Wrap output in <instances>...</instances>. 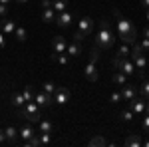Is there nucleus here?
<instances>
[{
	"label": "nucleus",
	"mask_w": 149,
	"mask_h": 147,
	"mask_svg": "<svg viewBox=\"0 0 149 147\" xmlns=\"http://www.w3.org/2000/svg\"><path fill=\"white\" fill-rule=\"evenodd\" d=\"M113 16H115V20H117V38L123 44H133L135 38H137V30H135L133 22L123 18L119 10H113Z\"/></svg>",
	"instance_id": "f257e3e1"
},
{
	"label": "nucleus",
	"mask_w": 149,
	"mask_h": 147,
	"mask_svg": "<svg viewBox=\"0 0 149 147\" xmlns=\"http://www.w3.org/2000/svg\"><path fill=\"white\" fill-rule=\"evenodd\" d=\"M115 44V34L113 30H111V26L109 22L103 18L102 22H100V28H97V32H95V48L97 50H111Z\"/></svg>",
	"instance_id": "f03ea898"
},
{
	"label": "nucleus",
	"mask_w": 149,
	"mask_h": 147,
	"mask_svg": "<svg viewBox=\"0 0 149 147\" xmlns=\"http://www.w3.org/2000/svg\"><path fill=\"white\" fill-rule=\"evenodd\" d=\"M129 58H131V62L135 64V74H137L139 78L143 79L145 78V68H147V60H145V54H143V50L137 46V42H133L131 44V54H129Z\"/></svg>",
	"instance_id": "7ed1b4c3"
},
{
	"label": "nucleus",
	"mask_w": 149,
	"mask_h": 147,
	"mask_svg": "<svg viewBox=\"0 0 149 147\" xmlns=\"http://www.w3.org/2000/svg\"><path fill=\"white\" fill-rule=\"evenodd\" d=\"M18 115L26 119V121H32V123H38L40 119H42V107L38 105L36 102H26L18 109Z\"/></svg>",
	"instance_id": "20e7f679"
},
{
	"label": "nucleus",
	"mask_w": 149,
	"mask_h": 147,
	"mask_svg": "<svg viewBox=\"0 0 149 147\" xmlns=\"http://www.w3.org/2000/svg\"><path fill=\"white\" fill-rule=\"evenodd\" d=\"M93 28H95V22H93V18H90V16H84V18L80 20V26H78V30L74 32V40H76V42H81L84 38L92 36Z\"/></svg>",
	"instance_id": "39448f33"
},
{
	"label": "nucleus",
	"mask_w": 149,
	"mask_h": 147,
	"mask_svg": "<svg viewBox=\"0 0 149 147\" xmlns=\"http://www.w3.org/2000/svg\"><path fill=\"white\" fill-rule=\"evenodd\" d=\"M113 66L119 70V72L127 74V76H133V74H135V64L131 62V58H115Z\"/></svg>",
	"instance_id": "423d86ee"
},
{
	"label": "nucleus",
	"mask_w": 149,
	"mask_h": 147,
	"mask_svg": "<svg viewBox=\"0 0 149 147\" xmlns=\"http://www.w3.org/2000/svg\"><path fill=\"white\" fill-rule=\"evenodd\" d=\"M52 100H54V103H58V105L68 103L70 102V90L68 88H58V90L54 91V95H52Z\"/></svg>",
	"instance_id": "0eeeda50"
},
{
	"label": "nucleus",
	"mask_w": 149,
	"mask_h": 147,
	"mask_svg": "<svg viewBox=\"0 0 149 147\" xmlns=\"http://www.w3.org/2000/svg\"><path fill=\"white\" fill-rule=\"evenodd\" d=\"M72 22H74V16H72V12L64 10V12H58V14H56V24L60 26V28H68Z\"/></svg>",
	"instance_id": "6e6552de"
},
{
	"label": "nucleus",
	"mask_w": 149,
	"mask_h": 147,
	"mask_svg": "<svg viewBox=\"0 0 149 147\" xmlns=\"http://www.w3.org/2000/svg\"><path fill=\"white\" fill-rule=\"evenodd\" d=\"M127 103H129V109H131L133 113H137V115H143V111H145V103H147V100L143 102V98H137V95H135V98H133L131 102H127Z\"/></svg>",
	"instance_id": "1a4fd4ad"
},
{
	"label": "nucleus",
	"mask_w": 149,
	"mask_h": 147,
	"mask_svg": "<svg viewBox=\"0 0 149 147\" xmlns=\"http://www.w3.org/2000/svg\"><path fill=\"white\" fill-rule=\"evenodd\" d=\"M34 102L38 103L40 107H50V105H54L52 95H48L46 91H38V93H34Z\"/></svg>",
	"instance_id": "9d476101"
},
{
	"label": "nucleus",
	"mask_w": 149,
	"mask_h": 147,
	"mask_svg": "<svg viewBox=\"0 0 149 147\" xmlns=\"http://www.w3.org/2000/svg\"><path fill=\"white\" fill-rule=\"evenodd\" d=\"M66 48H68L66 38H64V36H54V42H52V50H54V54H64Z\"/></svg>",
	"instance_id": "9b49d317"
},
{
	"label": "nucleus",
	"mask_w": 149,
	"mask_h": 147,
	"mask_svg": "<svg viewBox=\"0 0 149 147\" xmlns=\"http://www.w3.org/2000/svg\"><path fill=\"white\" fill-rule=\"evenodd\" d=\"M121 100H125V102H131L135 95H137V88L135 86H131V84H125V86H121Z\"/></svg>",
	"instance_id": "f8f14e48"
},
{
	"label": "nucleus",
	"mask_w": 149,
	"mask_h": 147,
	"mask_svg": "<svg viewBox=\"0 0 149 147\" xmlns=\"http://www.w3.org/2000/svg\"><path fill=\"white\" fill-rule=\"evenodd\" d=\"M84 74H86V79H88V82H97V78H100V76H97V70H95V62H92V60H90V62H88V64H86V70H84Z\"/></svg>",
	"instance_id": "ddd939ff"
},
{
	"label": "nucleus",
	"mask_w": 149,
	"mask_h": 147,
	"mask_svg": "<svg viewBox=\"0 0 149 147\" xmlns=\"http://www.w3.org/2000/svg\"><path fill=\"white\" fill-rule=\"evenodd\" d=\"M56 14L58 12L50 6V8H42V20L46 24H52V22H56Z\"/></svg>",
	"instance_id": "4468645a"
},
{
	"label": "nucleus",
	"mask_w": 149,
	"mask_h": 147,
	"mask_svg": "<svg viewBox=\"0 0 149 147\" xmlns=\"http://www.w3.org/2000/svg\"><path fill=\"white\" fill-rule=\"evenodd\" d=\"M66 54H68L70 58H78L81 54V46H80V42H72V44H68V48H66Z\"/></svg>",
	"instance_id": "2eb2a0df"
},
{
	"label": "nucleus",
	"mask_w": 149,
	"mask_h": 147,
	"mask_svg": "<svg viewBox=\"0 0 149 147\" xmlns=\"http://www.w3.org/2000/svg\"><path fill=\"white\" fill-rule=\"evenodd\" d=\"M125 145L127 147H141V145H143V139H141L139 133H131V135H127Z\"/></svg>",
	"instance_id": "dca6fc26"
},
{
	"label": "nucleus",
	"mask_w": 149,
	"mask_h": 147,
	"mask_svg": "<svg viewBox=\"0 0 149 147\" xmlns=\"http://www.w3.org/2000/svg\"><path fill=\"white\" fill-rule=\"evenodd\" d=\"M0 26H2V32L4 34H14V30H16V22L14 20H8V18H4L0 22Z\"/></svg>",
	"instance_id": "f3484780"
},
{
	"label": "nucleus",
	"mask_w": 149,
	"mask_h": 147,
	"mask_svg": "<svg viewBox=\"0 0 149 147\" xmlns=\"http://www.w3.org/2000/svg\"><path fill=\"white\" fill-rule=\"evenodd\" d=\"M4 133H6V139H8V143H10V145H14V143L18 141V131H16V127L8 125V127L4 129Z\"/></svg>",
	"instance_id": "a211bd4d"
},
{
	"label": "nucleus",
	"mask_w": 149,
	"mask_h": 147,
	"mask_svg": "<svg viewBox=\"0 0 149 147\" xmlns=\"http://www.w3.org/2000/svg\"><path fill=\"white\" fill-rule=\"evenodd\" d=\"M111 79H113L115 86H119V88H121V86H125V84H127V74H123V72H119V70H117Z\"/></svg>",
	"instance_id": "6ab92c4d"
},
{
	"label": "nucleus",
	"mask_w": 149,
	"mask_h": 147,
	"mask_svg": "<svg viewBox=\"0 0 149 147\" xmlns=\"http://www.w3.org/2000/svg\"><path fill=\"white\" fill-rule=\"evenodd\" d=\"M129 54H131V44H121L117 48L115 58H129Z\"/></svg>",
	"instance_id": "aec40b11"
},
{
	"label": "nucleus",
	"mask_w": 149,
	"mask_h": 147,
	"mask_svg": "<svg viewBox=\"0 0 149 147\" xmlns=\"http://www.w3.org/2000/svg\"><path fill=\"white\" fill-rule=\"evenodd\" d=\"M36 131H34V127H32V125H24L22 129H20V131H18V135L22 137L24 141H26V139H30V137L34 135Z\"/></svg>",
	"instance_id": "412c9836"
},
{
	"label": "nucleus",
	"mask_w": 149,
	"mask_h": 147,
	"mask_svg": "<svg viewBox=\"0 0 149 147\" xmlns=\"http://www.w3.org/2000/svg\"><path fill=\"white\" fill-rule=\"evenodd\" d=\"M38 129L44 131V133H52L54 125H52V121H48V119H40V121H38Z\"/></svg>",
	"instance_id": "4be33fe9"
},
{
	"label": "nucleus",
	"mask_w": 149,
	"mask_h": 147,
	"mask_svg": "<svg viewBox=\"0 0 149 147\" xmlns=\"http://www.w3.org/2000/svg\"><path fill=\"white\" fill-rule=\"evenodd\" d=\"M52 8H54L56 12L68 10V0H52Z\"/></svg>",
	"instance_id": "5701e85b"
},
{
	"label": "nucleus",
	"mask_w": 149,
	"mask_h": 147,
	"mask_svg": "<svg viewBox=\"0 0 149 147\" xmlns=\"http://www.w3.org/2000/svg\"><path fill=\"white\" fill-rule=\"evenodd\" d=\"M139 93H141L143 100H149V79L147 78H143V84H141V88H139Z\"/></svg>",
	"instance_id": "b1692460"
},
{
	"label": "nucleus",
	"mask_w": 149,
	"mask_h": 147,
	"mask_svg": "<svg viewBox=\"0 0 149 147\" xmlns=\"http://www.w3.org/2000/svg\"><path fill=\"white\" fill-rule=\"evenodd\" d=\"M14 34H16V40H18V42H26V38H28V32L24 30L22 26H16Z\"/></svg>",
	"instance_id": "393cba45"
},
{
	"label": "nucleus",
	"mask_w": 149,
	"mask_h": 147,
	"mask_svg": "<svg viewBox=\"0 0 149 147\" xmlns=\"http://www.w3.org/2000/svg\"><path fill=\"white\" fill-rule=\"evenodd\" d=\"M90 145L92 147H102V145H107V139H105V137H102V135H95V137H92V139H90Z\"/></svg>",
	"instance_id": "a878e982"
},
{
	"label": "nucleus",
	"mask_w": 149,
	"mask_h": 147,
	"mask_svg": "<svg viewBox=\"0 0 149 147\" xmlns=\"http://www.w3.org/2000/svg\"><path fill=\"white\" fill-rule=\"evenodd\" d=\"M52 58H54L56 62H60L62 66H68L70 64V56L66 54V52H64V54H52Z\"/></svg>",
	"instance_id": "bb28decb"
},
{
	"label": "nucleus",
	"mask_w": 149,
	"mask_h": 147,
	"mask_svg": "<svg viewBox=\"0 0 149 147\" xmlns=\"http://www.w3.org/2000/svg\"><path fill=\"white\" fill-rule=\"evenodd\" d=\"M12 103H14V105H16L18 109H20L24 103H26V100H24V95H22V93H14V95H12Z\"/></svg>",
	"instance_id": "cd10ccee"
},
{
	"label": "nucleus",
	"mask_w": 149,
	"mask_h": 147,
	"mask_svg": "<svg viewBox=\"0 0 149 147\" xmlns=\"http://www.w3.org/2000/svg\"><path fill=\"white\" fill-rule=\"evenodd\" d=\"M58 90V86L56 84H52V82H46V84H44V90L42 91H46L48 95H54V91Z\"/></svg>",
	"instance_id": "c85d7f7f"
},
{
	"label": "nucleus",
	"mask_w": 149,
	"mask_h": 147,
	"mask_svg": "<svg viewBox=\"0 0 149 147\" xmlns=\"http://www.w3.org/2000/svg\"><path fill=\"white\" fill-rule=\"evenodd\" d=\"M119 119H121V121H131V119H133V111H131V109H123V111L119 113Z\"/></svg>",
	"instance_id": "c756f323"
},
{
	"label": "nucleus",
	"mask_w": 149,
	"mask_h": 147,
	"mask_svg": "<svg viewBox=\"0 0 149 147\" xmlns=\"http://www.w3.org/2000/svg\"><path fill=\"white\" fill-rule=\"evenodd\" d=\"M22 95H24V100H26V102H34V93H32V88H30V86H26V88H24Z\"/></svg>",
	"instance_id": "7c9ffc66"
},
{
	"label": "nucleus",
	"mask_w": 149,
	"mask_h": 147,
	"mask_svg": "<svg viewBox=\"0 0 149 147\" xmlns=\"http://www.w3.org/2000/svg\"><path fill=\"white\" fill-rule=\"evenodd\" d=\"M38 139H40V145H44V143H50V133H44V131H40V133H36Z\"/></svg>",
	"instance_id": "2f4dec72"
},
{
	"label": "nucleus",
	"mask_w": 149,
	"mask_h": 147,
	"mask_svg": "<svg viewBox=\"0 0 149 147\" xmlns=\"http://www.w3.org/2000/svg\"><path fill=\"white\" fill-rule=\"evenodd\" d=\"M137 46L141 48V50H143V52H149V38H143V40H141Z\"/></svg>",
	"instance_id": "473e14b6"
},
{
	"label": "nucleus",
	"mask_w": 149,
	"mask_h": 147,
	"mask_svg": "<svg viewBox=\"0 0 149 147\" xmlns=\"http://www.w3.org/2000/svg\"><path fill=\"white\" fill-rule=\"evenodd\" d=\"M109 102H111V103H117V102H121V93H119V91H113V93L109 95Z\"/></svg>",
	"instance_id": "72a5a7b5"
},
{
	"label": "nucleus",
	"mask_w": 149,
	"mask_h": 147,
	"mask_svg": "<svg viewBox=\"0 0 149 147\" xmlns=\"http://www.w3.org/2000/svg\"><path fill=\"white\" fill-rule=\"evenodd\" d=\"M141 127H143V131H147L149 133V115L143 117V121H141Z\"/></svg>",
	"instance_id": "f704fd0d"
},
{
	"label": "nucleus",
	"mask_w": 149,
	"mask_h": 147,
	"mask_svg": "<svg viewBox=\"0 0 149 147\" xmlns=\"http://www.w3.org/2000/svg\"><path fill=\"white\" fill-rule=\"evenodd\" d=\"M8 14V4H0V18H4Z\"/></svg>",
	"instance_id": "c9c22d12"
},
{
	"label": "nucleus",
	"mask_w": 149,
	"mask_h": 147,
	"mask_svg": "<svg viewBox=\"0 0 149 147\" xmlns=\"http://www.w3.org/2000/svg\"><path fill=\"white\" fill-rule=\"evenodd\" d=\"M4 143H8V139H6V133H4V129H0V145H4Z\"/></svg>",
	"instance_id": "e433bc0d"
},
{
	"label": "nucleus",
	"mask_w": 149,
	"mask_h": 147,
	"mask_svg": "<svg viewBox=\"0 0 149 147\" xmlns=\"http://www.w3.org/2000/svg\"><path fill=\"white\" fill-rule=\"evenodd\" d=\"M52 6V0H42V8H50Z\"/></svg>",
	"instance_id": "4c0bfd02"
},
{
	"label": "nucleus",
	"mask_w": 149,
	"mask_h": 147,
	"mask_svg": "<svg viewBox=\"0 0 149 147\" xmlns=\"http://www.w3.org/2000/svg\"><path fill=\"white\" fill-rule=\"evenodd\" d=\"M4 32H0V48H4V44H6V40H4Z\"/></svg>",
	"instance_id": "58836bf2"
},
{
	"label": "nucleus",
	"mask_w": 149,
	"mask_h": 147,
	"mask_svg": "<svg viewBox=\"0 0 149 147\" xmlns=\"http://www.w3.org/2000/svg\"><path fill=\"white\" fill-rule=\"evenodd\" d=\"M143 36H145V38H149V26H147V28H143Z\"/></svg>",
	"instance_id": "ea45409f"
},
{
	"label": "nucleus",
	"mask_w": 149,
	"mask_h": 147,
	"mask_svg": "<svg viewBox=\"0 0 149 147\" xmlns=\"http://www.w3.org/2000/svg\"><path fill=\"white\" fill-rule=\"evenodd\" d=\"M141 4H143L145 8H149V0H141Z\"/></svg>",
	"instance_id": "a19ab883"
},
{
	"label": "nucleus",
	"mask_w": 149,
	"mask_h": 147,
	"mask_svg": "<svg viewBox=\"0 0 149 147\" xmlns=\"http://www.w3.org/2000/svg\"><path fill=\"white\" fill-rule=\"evenodd\" d=\"M16 2H18V4H28L30 0H16Z\"/></svg>",
	"instance_id": "79ce46f5"
},
{
	"label": "nucleus",
	"mask_w": 149,
	"mask_h": 147,
	"mask_svg": "<svg viewBox=\"0 0 149 147\" xmlns=\"http://www.w3.org/2000/svg\"><path fill=\"white\" fill-rule=\"evenodd\" d=\"M145 113L149 115V100H147V103H145Z\"/></svg>",
	"instance_id": "37998d69"
},
{
	"label": "nucleus",
	"mask_w": 149,
	"mask_h": 147,
	"mask_svg": "<svg viewBox=\"0 0 149 147\" xmlns=\"http://www.w3.org/2000/svg\"><path fill=\"white\" fill-rule=\"evenodd\" d=\"M12 0H0V4H10Z\"/></svg>",
	"instance_id": "c03bdc74"
},
{
	"label": "nucleus",
	"mask_w": 149,
	"mask_h": 147,
	"mask_svg": "<svg viewBox=\"0 0 149 147\" xmlns=\"http://www.w3.org/2000/svg\"><path fill=\"white\" fill-rule=\"evenodd\" d=\"M145 18H147V22H149V8H147V12H145Z\"/></svg>",
	"instance_id": "a18cd8bd"
},
{
	"label": "nucleus",
	"mask_w": 149,
	"mask_h": 147,
	"mask_svg": "<svg viewBox=\"0 0 149 147\" xmlns=\"http://www.w3.org/2000/svg\"><path fill=\"white\" fill-rule=\"evenodd\" d=\"M143 145H145V147H149V141H145V143H143Z\"/></svg>",
	"instance_id": "49530a36"
},
{
	"label": "nucleus",
	"mask_w": 149,
	"mask_h": 147,
	"mask_svg": "<svg viewBox=\"0 0 149 147\" xmlns=\"http://www.w3.org/2000/svg\"><path fill=\"white\" fill-rule=\"evenodd\" d=\"M147 66H149V60H147Z\"/></svg>",
	"instance_id": "de8ad7c7"
}]
</instances>
